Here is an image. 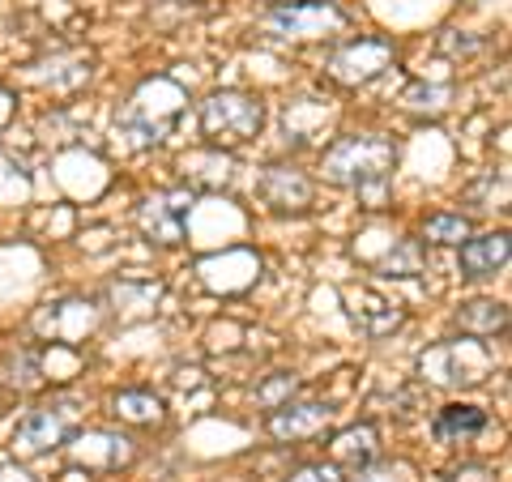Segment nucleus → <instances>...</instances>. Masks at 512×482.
<instances>
[{"mask_svg":"<svg viewBox=\"0 0 512 482\" xmlns=\"http://www.w3.org/2000/svg\"><path fill=\"white\" fill-rule=\"evenodd\" d=\"M393 167H397V146L380 133H350L338 137L325 154V171L329 184L359 192L367 210H380L384 197H389V180H393Z\"/></svg>","mask_w":512,"mask_h":482,"instance_id":"f257e3e1","label":"nucleus"},{"mask_svg":"<svg viewBox=\"0 0 512 482\" xmlns=\"http://www.w3.org/2000/svg\"><path fill=\"white\" fill-rule=\"evenodd\" d=\"M261 124H265V103L256 99V94L214 90L210 99L201 103V133L210 146H222V150L248 146V141L261 133Z\"/></svg>","mask_w":512,"mask_h":482,"instance_id":"f03ea898","label":"nucleus"},{"mask_svg":"<svg viewBox=\"0 0 512 482\" xmlns=\"http://www.w3.org/2000/svg\"><path fill=\"white\" fill-rule=\"evenodd\" d=\"M269 35L278 39H295V43H312V39H329L342 35L350 26L346 9H338L333 0H295V5H274L265 13Z\"/></svg>","mask_w":512,"mask_h":482,"instance_id":"7ed1b4c3","label":"nucleus"},{"mask_svg":"<svg viewBox=\"0 0 512 482\" xmlns=\"http://www.w3.org/2000/svg\"><path fill=\"white\" fill-rule=\"evenodd\" d=\"M423 376H431L436 384H478L491 372V350L478 342V337H466V342H444L431 355H423Z\"/></svg>","mask_w":512,"mask_h":482,"instance_id":"20e7f679","label":"nucleus"},{"mask_svg":"<svg viewBox=\"0 0 512 482\" xmlns=\"http://www.w3.org/2000/svg\"><path fill=\"white\" fill-rule=\"evenodd\" d=\"M393 39H380V35H359L350 39L346 47H338V52L329 56V77L342 86H363L372 82V77H380L384 69L393 64Z\"/></svg>","mask_w":512,"mask_h":482,"instance_id":"39448f33","label":"nucleus"},{"mask_svg":"<svg viewBox=\"0 0 512 482\" xmlns=\"http://www.w3.org/2000/svg\"><path fill=\"white\" fill-rule=\"evenodd\" d=\"M77 431V406H47L26 414L13 431V453L18 457H43L47 448H60Z\"/></svg>","mask_w":512,"mask_h":482,"instance_id":"423d86ee","label":"nucleus"},{"mask_svg":"<svg viewBox=\"0 0 512 482\" xmlns=\"http://www.w3.org/2000/svg\"><path fill=\"white\" fill-rule=\"evenodd\" d=\"M188 214H192V192L171 188V192H154V197L141 201V231H146L154 244H184L188 231Z\"/></svg>","mask_w":512,"mask_h":482,"instance_id":"0eeeda50","label":"nucleus"},{"mask_svg":"<svg viewBox=\"0 0 512 482\" xmlns=\"http://www.w3.org/2000/svg\"><path fill=\"white\" fill-rule=\"evenodd\" d=\"M333 410L325 401H282L274 406V419H269V436L282 440V444H299V440H312L329 427Z\"/></svg>","mask_w":512,"mask_h":482,"instance_id":"6e6552de","label":"nucleus"},{"mask_svg":"<svg viewBox=\"0 0 512 482\" xmlns=\"http://www.w3.org/2000/svg\"><path fill=\"white\" fill-rule=\"evenodd\" d=\"M256 192H261V201L274 205V210L299 214V210H308V205H312L316 188H312L308 175L295 171V167H265L261 180H256Z\"/></svg>","mask_w":512,"mask_h":482,"instance_id":"1a4fd4ad","label":"nucleus"},{"mask_svg":"<svg viewBox=\"0 0 512 482\" xmlns=\"http://www.w3.org/2000/svg\"><path fill=\"white\" fill-rule=\"evenodd\" d=\"M171 124H175V116H163V111L154 116L150 94H146V86H141L133 94V103H128L116 116V133L128 137V146H158V141H167Z\"/></svg>","mask_w":512,"mask_h":482,"instance_id":"9d476101","label":"nucleus"},{"mask_svg":"<svg viewBox=\"0 0 512 482\" xmlns=\"http://www.w3.org/2000/svg\"><path fill=\"white\" fill-rule=\"evenodd\" d=\"M461 256H457V265H461V278H495L504 265H508V256H512V244H508V231H487V235H470V239H461Z\"/></svg>","mask_w":512,"mask_h":482,"instance_id":"9b49d317","label":"nucleus"},{"mask_svg":"<svg viewBox=\"0 0 512 482\" xmlns=\"http://www.w3.org/2000/svg\"><path fill=\"white\" fill-rule=\"evenodd\" d=\"M487 431V414L478 406H444L436 419H431V436H436L440 444H466L474 436H483Z\"/></svg>","mask_w":512,"mask_h":482,"instance_id":"f8f14e48","label":"nucleus"},{"mask_svg":"<svg viewBox=\"0 0 512 482\" xmlns=\"http://www.w3.org/2000/svg\"><path fill=\"white\" fill-rule=\"evenodd\" d=\"M457 325L466 337H504L508 333V308L504 303H495V299H474V303H461V312H457Z\"/></svg>","mask_w":512,"mask_h":482,"instance_id":"ddd939ff","label":"nucleus"},{"mask_svg":"<svg viewBox=\"0 0 512 482\" xmlns=\"http://www.w3.org/2000/svg\"><path fill=\"white\" fill-rule=\"evenodd\" d=\"M111 410H116L120 423H133V427H154L163 423V401L154 393H141V389H128L111 401Z\"/></svg>","mask_w":512,"mask_h":482,"instance_id":"4468645a","label":"nucleus"},{"mask_svg":"<svg viewBox=\"0 0 512 482\" xmlns=\"http://www.w3.org/2000/svg\"><path fill=\"white\" fill-rule=\"evenodd\" d=\"M376 427L372 423H363V427H350L342 431L338 440H333V461H346V465H367V461H376Z\"/></svg>","mask_w":512,"mask_h":482,"instance_id":"2eb2a0df","label":"nucleus"},{"mask_svg":"<svg viewBox=\"0 0 512 482\" xmlns=\"http://www.w3.org/2000/svg\"><path fill=\"white\" fill-rule=\"evenodd\" d=\"M363 299L372 303V308H350V316H355V325H359L363 333L384 337V333H393V329L406 320V312L397 308V303H389V299H376V295H367V291H363Z\"/></svg>","mask_w":512,"mask_h":482,"instance_id":"dca6fc26","label":"nucleus"},{"mask_svg":"<svg viewBox=\"0 0 512 482\" xmlns=\"http://www.w3.org/2000/svg\"><path fill=\"white\" fill-rule=\"evenodd\" d=\"M474 227L466 214H431L423 222V239H431V244H461V239H470Z\"/></svg>","mask_w":512,"mask_h":482,"instance_id":"f3484780","label":"nucleus"},{"mask_svg":"<svg viewBox=\"0 0 512 482\" xmlns=\"http://www.w3.org/2000/svg\"><path fill=\"white\" fill-rule=\"evenodd\" d=\"M384 269H393L397 278L423 273V248H419V239H406V244H397V252L389 256V265H384Z\"/></svg>","mask_w":512,"mask_h":482,"instance_id":"a211bd4d","label":"nucleus"},{"mask_svg":"<svg viewBox=\"0 0 512 482\" xmlns=\"http://www.w3.org/2000/svg\"><path fill=\"white\" fill-rule=\"evenodd\" d=\"M291 393H295V372H278L269 384H261V389H256V397H261L269 410L282 406V401H291Z\"/></svg>","mask_w":512,"mask_h":482,"instance_id":"6ab92c4d","label":"nucleus"},{"mask_svg":"<svg viewBox=\"0 0 512 482\" xmlns=\"http://www.w3.org/2000/svg\"><path fill=\"white\" fill-rule=\"evenodd\" d=\"M346 482H406V478H402V465H376V461H367Z\"/></svg>","mask_w":512,"mask_h":482,"instance_id":"aec40b11","label":"nucleus"},{"mask_svg":"<svg viewBox=\"0 0 512 482\" xmlns=\"http://www.w3.org/2000/svg\"><path fill=\"white\" fill-rule=\"evenodd\" d=\"M444 52H453V56H474L478 47H483V39H470L466 30H444Z\"/></svg>","mask_w":512,"mask_h":482,"instance_id":"412c9836","label":"nucleus"},{"mask_svg":"<svg viewBox=\"0 0 512 482\" xmlns=\"http://www.w3.org/2000/svg\"><path fill=\"white\" fill-rule=\"evenodd\" d=\"M444 482H495V478H491L487 465H461V470H453Z\"/></svg>","mask_w":512,"mask_h":482,"instance_id":"4be33fe9","label":"nucleus"},{"mask_svg":"<svg viewBox=\"0 0 512 482\" xmlns=\"http://www.w3.org/2000/svg\"><path fill=\"white\" fill-rule=\"evenodd\" d=\"M338 478V470L333 465H303V470L291 478V482H333Z\"/></svg>","mask_w":512,"mask_h":482,"instance_id":"5701e85b","label":"nucleus"},{"mask_svg":"<svg viewBox=\"0 0 512 482\" xmlns=\"http://www.w3.org/2000/svg\"><path fill=\"white\" fill-rule=\"evenodd\" d=\"M274 5H295V0H274Z\"/></svg>","mask_w":512,"mask_h":482,"instance_id":"b1692460","label":"nucleus"},{"mask_svg":"<svg viewBox=\"0 0 512 482\" xmlns=\"http://www.w3.org/2000/svg\"><path fill=\"white\" fill-rule=\"evenodd\" d=\"M474 5H487V0H474Z\"/></svg>","mask_w":512,"mask_h":482,"instance_id":"393cba45","label":"nucleus"}]
</instances>
